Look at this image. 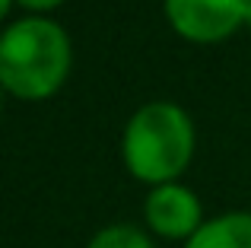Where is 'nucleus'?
I'll return each mask as SVG.
<instances>
[{"instance_id": "nucleus-1", "label": "nucleus", "mask_w": 251, "mask_h": 248, "mask_svg": "<svg viewBox=\"0 0 251 248\" xmlns=\"http://www.w3.org/2000/svg\"><path fill=\"white\" fill-rule=\"evenodd\" d=\"M74 61L67 32L45 16H25L0 38V83L10 96L38 102L64 86Z\"/></svg>"}, {"instance_id": "nucleus-2", "label": "nucleus", "mask_w": 251, "mask_h": 248, "mask_svg": "<svg viewBox=\"0 0 251 248\" xmlns=\"http://www.w3.org/2000/svg\"><path fill=\"white\" fill-rule=\"evenodd\" d=\"M127 172L147 185H169L194 156V124L175 102H150L130 115L121 137Z\"/></svg>"}, {"instance_id": "nucleus-3", "label": "nucleus", "mask_w": 251, "mask_h": 248, "mask_svg": "<svg viewBox=\"0 0 251 248\" xmlns=\"http://www.w3.org/2000/svg\"><path fill=\"white\" fill-rule=\"evenodd\" d=\"M251 0H166V19L181 38L213 45L248 23Z\"/></svg>"}, {"instance_id": "nucleus-4", "label": "nucleus", "mask_w": 251, "mask_h": 248, "mask_svg": "<svg viewBox=\"0 0 251 248\" xmlns=\"http://www.w3.org/2000/svg\"><path fill=\"white\" fill-rule=\"evenodd\" d=\"M143 220H147V226L159 239H172V242H178V239L188 242V239L207 223L197 194L191 191V188L178 185V181L156 185L153 191L147 194Z\"/></svg>"}, {"instance_id": "nucleus-5", "label": "nucleus", "mask_w": 251, "mask_h": 248, "mask_svg": "<svg viewBox=\"0 0 251 248\" xmlns=\"http://www.w3.org/2000/svg\"><path fill=\"white\" fill-rule=\"evenodd\" d=\"M184 248H251V213L232 210L207 220Z\"/></svg>"}, {"instance_id": "nucleus-6", "label": "nucleus", "mask_w": 251, "mask_h": 248, "mask_svg": "<svg viewBox=\"0 0 251 248\" xmlns=\"http://www.w3.org/2000/svg\"><path fill=\"white\" fill-rule=\"evenodd\" d=\"M86 248H156V245H153V239L143 229H137V226L115 223V226L99 229Z\"/></svg>"}, {"instance_id": "nucleus-7", "label": "nucleus", "mask_w": 251, "mask_h": 248, "mask_svg": "<svg viewBox=\"0 0 251 248\" xmlns=\"http://www.w3.org/2000/svg\"><path fill=\"white\" fill-rule=\"evenodd\" d=\"M19 6H25V10H32V13H48V10H54V6H61L64 0H16Z\"/></svg>"}, {"instance_id": "nucleus-8", "label": "nucleus", "mask_w": 251, "mask_h": 248, "mask_svg": "<svg viewBox=\"0 0 251 248\" xmlns=\"http://www.w3.org/2000/svg\"><path fill=\"white\" fill-rule=\"evenodd\" d=\"M13 3H16V0H0V16H6V13L13 10Z\"/></svg>"}]
</instances>
